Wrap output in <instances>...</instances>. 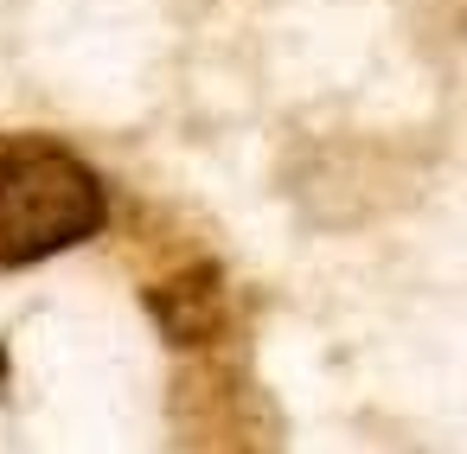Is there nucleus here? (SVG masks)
Returning a JSON list of instances; mask_svg holds the SVG:
<instances>
[{"label": "nucleus", "instance_id": "obj_1", "mask_svg": "<svg viewBox=\"0 0 467 454\" xmlns=\"http://www.w3.org/2000/svg\"><path fill=\"white\" fill-rule=\"evenodd\" d=\"M109 199L65 141H0V269H33L97 237Z\"/></svg>", "mask_w": 467, "mask_h": 454}, {"label": "nucleus", "instance_id": "obj_2", "mask_svg": "<svg viewBox=\"0 0 467 454\" xmlns=\"http://www.w3.org/2000/svg\"><path fill=\"white\" fill-rule=\"evenodd\" d=\"M148 320H154L173 346H205V339H218V326H224V288H218V269L192 263V269L167 275L161 288H148Z\"/></svg>", "mask_w": 467, "mask_h": 454}, {"label": "nucleus", "instance_id": "obj_3", "mask_svg": "<svg viewBox=\"0 0 467 454\" xmlns=\"http://www.w3.org/2000/svg\"><path fill=\"white\" fill-rule=\"evenodd\" d=\"M0 384H7V352H0Z\"/></svg>", "mask_w": 467, "mask_h": 454}]
</instances>
